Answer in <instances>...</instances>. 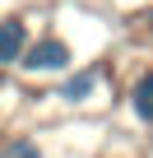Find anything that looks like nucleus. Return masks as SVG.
Masks as SVG:
<instances>
[{
	"label": "nucleus",
	"mask_w": 153,
	"mask_h": 158,
	"mask_svg": "<svg viewBox=\"0 0 153 158\" xmlns=\"http://www.w3.org/2000/svg\"><path fill=\"white\" fill-rule=\"evenodd\" d=\"M0 158H42V144L33 135H10L0 144Z\"/></svg>",
	"instance_id": "nucleus-5"
},
{
	"label": "nucleus",
	"mask_w": 153,
	"mask_h": 158,
	"mask_svg": "<svg viewBox=\"0 0 153 158\" xmlns=\"http://www.w3.org/2000/svg\"><path fill=\"white\" fill-rule=\"evenodd\" d=\"M70 60H74V51H70V42H60V37H42V42H28V51H23V70L28 74H60V70H70Z\"/></svg>",
	"instance_id": "nucleus-1"
},
{
	"label": "nucleus",
	"mask_w": 153,
	"mask_h": 158,
	"mask_svg": "<svg viewBox=\"0 0 153 158\" xmlns=\"http://www.w3.org/2000/svg\"><path fill=\"white\" fill-rule=\"evenodd\" d=\"M93 89H98V70H79V74H70L65 84H56V93L51 98H60V102H84V98H93Z\"/></svg>",
	"instance_id": "nucleus-3"
},
{
	"label": "nucleus",
	"mask_w": 153,
	"mask_h": 158,
	"mask_svg": "<svg viewBox=\"0 0 153 158\" xmlns=\"http://www.w3.org/2000/svg\"><path fill=\"white\" fill-rule=\"evenodd\" d=\"M28 51V23L23 19H0V70L19 65Z\"/></svg>",
	"instance_id": "nucleus-2"
},
{
	"label": "nucleus",
	"mask_w": 153,
	"mask_h": 158,
	"mask_svg": "<svg viewBox=\"0 0 153 158\" xmlns=\"http://www.w3.org/2000/svg\"><path fill=\"white\" fill-rule=\"evenodd\" d=\"M130 112H135L144 126H153V70L135 74V84H130Z\"/></svg>",
	"instance_id": "nucleus-4"
}]
</instances>
